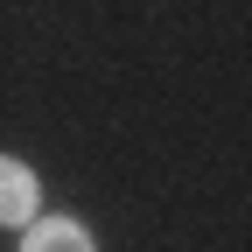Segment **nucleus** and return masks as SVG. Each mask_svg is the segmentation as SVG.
<instances>
[{
	"mask_svg": "<svg viewBox=\"0 0 252 252\" xmlns=\"http://www.w3.org/2000/svg\"><path fill=\"white\" fill-rule=\"evenodd\" d=\"M35 203H42L35 168H21L14 154H0V224H35Z\"/></svg>",
	"mask_w": 252,
	"mask_h": 252,
	"instance_id": "f257e3e1",
	"label": "nucleus"
},
{
	"mask_svg": "<svg viewBox=\"0 0 252 252\" xmlns=\"http://www.w3.org/2000/svg\"><path fill=\"white\" fill-rule=\"evenodd\" d=\"M21 252H91V231L70 224V217H49V224H28V245Z\"/></svg>",
	"mask_w": 252,
	"mask_h": 252,
	"instance_id": "f03ea898",
	"label": "nucleus"
}]
</instances>
